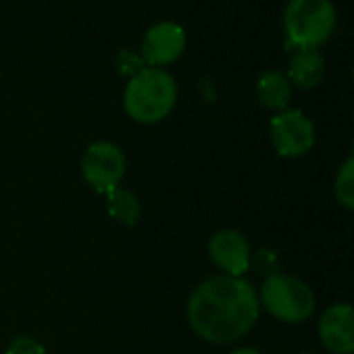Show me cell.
Masks as SVG:
<instances>
[{"instance_id":"2e32d148","label":"cell","mask_w":354,"mask_h":354,"mask_svg":"<svg viewBox=\"0 0 354 354\" xmlns=\"http://www.w3.org/2000/svg\"><path fill=\"white\" fill-rule=\"evenodd\" d=\"M232 354H263V352H259V350H254V348H238V350H234Z\"/></svg>"},{"instance_id":"6da1fadb","label":"cell","mask_w":354,"mask_h":354,"mask_svg":"<svg viewBox=\"0 0 354 354\" xmlns=\"http://www.w3.org/2000/svg\"><path fill=\"white\" fill-rule=\"evenodd\" d=\"M259 313V292L244 277H209L188 300V321L194 333L211 344L240 339L254 327Z\"/></svg>"},{"instance_id":"30bf717a","label":"cell","mask_w":354,"mask_h":354,"mask_svg":"<svg viewBox=\"0 0 354 354\" xmlns=\"http://www.w3.org/2000/svg\"><path fill=\"white\" fill-rule=\"evenodd\" d=\"M325 75V61L319 50H296L288 63L286 77L300 90L315 88Z\"/></svg>"},{"instance_id":"9a60e30c","label":"cell","mask_w":354,"mask_h":354,"mask_svg":"<svg viewBox=\"0 0 354 354\" xmlns=\"http://www.w3.org/2000/svg\"><path fill=\"white\" fill-rule=\"evenodd\" d=\"M117 67H119V73L125 75V77L129 80L131 75H136V73H138L142 67H146V65H144L142 57L136 55L133 50H121L119 57H117Z\"/></svg>"},{"instance_id":"7c38bea8","label":"cell","mask_w":354,"mask_h":354,"mask_svg":"<svg viewBox=\"0 0 354 354\" xmlns=\"http://www.w3.org/2000/svg\"><path fill=\"white\" fill-rule=\"evenodd\" d=\"M104 198H106V211L115 221L123 225H136L140 221L142 207H140L138 196L131 190L117 186L115 190L104 194Z\"/></svg>"},{"instance_id":"3957f363","label":"cell","mask_w":354,"mask_h":354,"mask_svg":"<svg viewBox=\"0 0 354 354\" xmlns=\"http://www.w3.org/2000/svg\"><path fill=\"white\" fill-rule=\"evenodd\" d=\"M288 44L296 50H317L335 30L331 0H290L283 11Z\"/></svg>"},{"instance_id":"d6986e66","label":"cell","mask_w":354,"mask_h":354,"mask_svg":"<svg viewBox=\"0 0 354 354\" xmlns=\"http://www.w3.org/2000/svg\"><path fill=\"white\" fill-rule=\"evenodd\" d=\"M352 152H354V150H352Z\"/></svg>"},{"instance_id":"9c48e42d","label":"cell","mask_w":354,"mask_h":354,"mask_svg":"<svg viewBox=\"0 0 354 354\" xmlns=\"http://www.w3.org/2000/svg\"><path fill=\"white\" fill-rule=\"evenodd\" d=\"M209 254L223 275L244 277L250 269V244L236 230H221L209 242Z\"/></svg>"},{"instance_id":"277c9868","label":"cell","mask_w":354,"mask_h":354,"mask_svg":"<svg viewBox=\"0 0 354 354\" xmlns=\"http://www.w3.org/2000/svg\"><path fill=\"white\" fill-rule=\"evenodd\" d=\"M261 306L283 323H304L315 313V294L310 286L294 275L271 273L259 292Z\"/></svg>"},{"instance_id":"8fae6325","label":"cell","mask_w":354,"mask_h":354,"mask_svg":"<svg viewBox=\"0 0 354 354\" xmlns=\"http://www.w3.org/2000/svg\"><path fill=\"white\" fill-rule=\"evenodd\" d=\"M257 96L263 106H267L269 111L281 113L290 104L292 84L286 77V73H281V71H275V69L265 71L257 82Z\"/></svg>"},{"instance_id":"5b68a950","label":"cell","mask_w":354,"mask_h":354,"mask_svg":"<svg viewBox=\"0 0 354 354\" xmlns=\"http://www.w3.org/2000/svg\"><path fill=\"white\" fill-rule=\"evenodd\" d=\"M125 169L127 160L123 150L109 140L94 142L82 156V175L86 184L102 196L121 184Z\"/></svg>"},{"instance_id":"8992f818","label":"cell","mask_w":354,"mask_h":354,"mask_svg":"<svg viewBox=\"0 0 354 354\" xmlns=\"http://www.w3.org/2000/svg\"><path fill=\"white\" fill-rule=\"evenodd\" d=\"M269 136L277 154L286 158L304 156L315 146V125L313 121L296 109H286L275 113L269 123Z\"/></svg>"},{"instance_id":"ac0fdd59","label":"cell","mask_w":354,"mask_h":354,"mask_svg":"<svg viewBox=\"0 0 354 354\" xmlns=\"http://www.w3.org/2000/svg\"><path fill=\"white\" fill-rule=\"evenodd\" d=\"M352 77H354V69H352Z\"/></svg>"},{"instance_id":"ba28073f","label":"cell","mask_w":354,"mask_h":354,"mask_svg":"<svg viewBox=\"0 0 354 354\" xmlns=\"http://www.w3.org/2000/svg\"><path fill=\"white\" fill-rule=\"evenodd\" d=\"M319 339L331 354H354V306L331 304L319 319Z\"/></svg>"},{"instance_id":"5bb4252c","label":"cell","mask_w":354,"mask_h":354,"mask_svg":"<svg viewBox=\"0 0 354 354\" xmlns=\"http://www.w3.org/2000/svg\"><path fill=\"white\" fill-rule=\"evenodd\" d=\"M7 354H46V348L32 335H17L11 339Z\"/></svg>"},{"instance_id":"e0dca14e","label":"cell","mask_w":354,"mask_h":354,"mask_svg":"<svg viewBox=\"0 0 354 354\" xmlns=\"http://www.w3.org/2000/svg\"><path fill=\"white\" fill-rule=\"evenodd\" d=\"M300 354H308V352H300Z\"/></svg>"},{"instance_id":"7a4b0ae2","label":"cell","mask_w":354,"mask_h":354,"mask_svg":"<svg viewBox=\"0 0 354 354\" xmlns=\"http://www.w3.org/2000/svg\"><path fill=\"white\" fill-rule=\"evenodd\" d=\"M177 102V84L165 69L142 67L127 80L123 92V109L138 123L162 121Z\"/></svg>"},{"instance_id":"52a82bcc","label":"cell","mask_w":354,"mask_h":354,"mask_svg":"<svg viewBox=\"0 0 354 354\" xmlns=\"http://www.w3.org/2000/svg\"><path fill=\"white\" fill-rule=\"evenodd\" d=\"M186 30L175 21H158L150 26L142 38L140 57L146 67L162 69L175 63L186 50Z\"/></svg>"},{"instance_id":"4fadbf2b","label":"cell","mask_w":354,"mask_h":354,"mask_svg":"<svg viewBox=\"0 0 354 354\" xmlns=\"http://www.w3.org/2000/svg\"><path fill=\"white\" fill-rule=\"evenodd\" d=\"M333 194H335V201L344 209L354 211V152L337 169L335 184H333Z\"/></svg>"}]
</instances>
